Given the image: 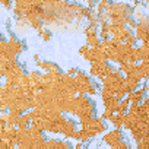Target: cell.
<instances>
[{"label": "cell", "mask_w": 149, "mask_h": 149, "mask_svg": "<svg viewBox=\"0 0 149 149\" xmlns=\"http://www.w3.org/2000/svg\"><path fill=\"white\" fill-rule=\"evenodd\" d=\"M117 69L120 70V73L126 78V76H130V74L134 72L136 64H133V63H123V64H118V67H117Z\"/></svg>", "instance_id": "13"}, {"label": "cell", "mask_w": 149, "mask_h": 149, "mask_svg": "<svg viewBox=\"0 0 149 149\" xmlns=\"http://www.w3.org/2000/svg\"><path fill=\"white\" fill-rule=\"evenodd\" d=\"M38 35H40V38H41L42 41H45V42H47V41H50V40H51V37H53V35H51V32H50L47 28H44V26L38 29Z\"/></svg>", "instance_id": "18"}, {"label": "cell", "mask_w": 149, "mask_h": 149, "mask_svg": "<svg viewBox=\"0 0 149 149\" xmlns=\"http://www.w3.org/2000/svg\"><path fill=\"white\" fill-rule=\"evenodd\" d=\"M73 149H84V143H81V142H78L76 145H74V148Z\"/></svg>", "instance_id": "28"}, {"label": "cell", "mask_w": 149, "mask_h": 149, "mask_svg": "<svg viewBox=\"0 0 149 149\" xmlns=\"http://www.w3.org/2000/svg\"><path fill=\"white\" fill-rule=\"evenodd\" d=\"M86 8L92 10V9L95 8V2H92V0H88V2H86Z\"/></svg>", "instance_id": "27"}, {"label": "cell", "mask_w": 149, "mask_h": 149, "mask_svg": "<svg viewBox=\"0 0 149 149\" xmlns=\"http://www.w3.org/2000/svg\"><path fill=\"white\" fill-rule=\"evenodd\" d=\"M113 116H114V114H113L111 111H107V110H104V113H102V116H101V118H102V120L105 121V120H110V118H111Z\"/></svg>", "instance_id": "24"}, {"label": "cell", "mask_w": 149, "mask_h": 149, "mask_svg": "<svg viewBox=\"0 0 149 149\" xmlns=\"http://www.w3.org/2000/svg\"><path fill=\"white\" fill-rule=\"evenodd\" d=\"M113 67H114V66L110 64L108 61H107V63H92V64H91V70H89V73H91L89 76H94V78L102 81L107 74L111 73Z\"/></svg>", "instance_id": "4"}, {"label": "cell", "mask_w": 149, "mask_h": 149, "mask_svg": "<svg viewBox=\"0 0 149 149\" xmlns=\"http://www.w3.org/2000/svg\"><path fill=\"white\" fill-rule=\"evenodd\" d=\"M139 82L133 78V76H126L124 78V82H123V88L126 89V92L127 94H130V92H133V91H136L137 88H139Z\"/></svg>", "instance_id": "10"}, {"label": "cell", "mask_w": 149, "mask_h": 149, "mask_svg": "<svg viewBox=\"0 0 149 149\" xmlns=\"http://www.w3.org/2000/svg\"><path fill=\"white\" fill-rule=\"evenodd\" d=\"M124 116H126V114H114V116L110 118V121H111V124L114 126V129L121 130L123 123H124Z\"/></svg>", "instance_id": "15"}, {"label": "cell", "mask_w": 149, "mask_h": 149, "mask_svg": "<svg viewBox=\"0 0 149 149\" xmlns=\"http://www.w3.org/2000/svg\"><path fill=\"white\" fill-rule=\"evenodd\" d=\"M137 69L140 70L143 79L146 81V79H148V76H149V63H148V60H143V61L137 63Z\"/></svg>", "instance_id": "16"}, {"label": "cell", "mask_w": 149, "mask_h": 149, "mask_svg": "<svg viewBox=\"0 0 149 149\" xmlns=\"http://www.w3.org/2000/svg\"><path fill=\"white\" fill-rule=\"evenodd\" d=\"M72 116L82 117H95V104L89 97L76 95L72 101Z\"/></svg>", "instance_id": "1"}, {"label": "cell", "mask_w": 149, "mask_h": 149, "mask_svg": "<svg viewBox=\"0 0 149 149\" xmlns=\"http://www.w3.org/2000/svg\"><path fill=\"white\" fill-rule=\"evenodd\" d=\"M0 5L5 6L6 9H10L12 8V2H3V0H0Z\"/></svg>", "instance_id": "26"}, {"label": "cell", "mask_w": 149, "mask_h": 149, "mask_svg": "<svg viewBox=\"0 0 149 149\" xmlns=\"http://www.w3.org/2000/svg\"><path fill=\"white\" fill-rule=\"evenodd\" d=\"M136 149H148V139H143L136 143Z\"/></svg>", "instance_id": "22"}, {"label": "cell", "mask_w": 149, "mask_h": 149, "mask_svg": "<svg viewBox=\"0 0 149 149\" xmlns=\"http://www.w3.org/2000/svg\"><path fill=\"white\" fill-rule=\"evenodd\" d=\"M102 140H104L111 149H116L117 145L124 140V133H123L121 130L114 129V130H111V132H107V133L102 136Z\"/></svg>", "instance_id": "5"}, {"label": "cell", "mask_w": 149, "mask_h": 149, "mask_svg": "<svg viewBox=\"0 0 149 149\" xmlns=\"http://www.w3.org/2000/svg\"><path fill=\"white\" fill-rule=\"evenodd\" d=\"M41 60V57H40V54H34V61L37 63V61H40Z\"/></svg>", "instance_id": "29"}, {"label": "cell", "mask_w": 149, "mask_h": 149, "mask_svg": "<svg viewBox=\"0 0 149 149\" xmlns=\"http://www.w3.org/2000/svg\"><path fill=\"white\" fill-rule=\"evenodd\" d=\"M79 124L82 130H86L92 137H95L100 133H104L107 130L105 121L101 117H82L79 118Z\"/></svg>", "instance_id": "2"}, {"label": "cell", "mask_w": 149, "mask_h": 149, "mask_svg": "<svg viewBox=\"0 0 149 149\" xmlns=\"http://www.w3.org/2000/svg\"><path fill=\"white\" fill-rule=\"evenodd\" d=\"M29 124H31V117H29V113L26 111L25 114H22V116H19V118H18V123H16V129H21V130H24V129H28L29 127Z\"/></svg>", "instance_id": "12"}, {"label": "cell", "mask_w": 149, "mask_h": 149, "mask_svg": "<svg viewBox=\"0 0 149 149\" xmlns=\"http://www.w3.org/2000/svg\"><path fill=\"white\" fill-rule=\"evenodd\" d=\"M6 41H8V47H9L10 53L15 54L16 57L25 50V42L21 41V40L16 37V34H10L9 40H6Z\"/></svg>", "instance_id": "6"}, {"label": "cell", "mask_w": 149, "mask_h": 149, "mask_svg": "<svg viewBox=\"0 0 149 149\" xmlns=\"http://www.w3.org/2000/svg\"><path fill=\"white\" fill-rule=\"evenodd\" d=\"M129 105H130L129 100H127V98H123V100L118 102V105H117V111H116V114H126L127 110H129Z\"/></svg>", "instance_id": "17"}, {"label": "cell", "mask_w": 149, "mask_h": 149, "mask_svg": "<svg viewBox=\"0 0 149 149\" xmlns=\"http://www.w3.org/2000/svg\"><path fill=\"white\" fill-rule=\"evenodd\" d=\"M124 42H126V44H129V45H133V47H134V44L137 42V40H136V37H134L133 34H130V35L124 40Z\"/></svg>", "instance_id": "21"}, {"label": "cell", "mask_w": 149, "mask_h": 149, "mask_svg": "<svg viewBox=\"0 0 149 149\" xmlns=\"http://www.w3.org/2000/svg\"><path fill=\"white\" fill-rule=\"evenodd\" d=\"M98 38H100L101 41L110 40V24H108V22L98 25Z\"/></svg>", "instance_id": "11"}, {"label": "cell", "mask_w": 149, "mask_h": 149, "mask_svg": "<svg viewBox=\"0 0 149 149\" xmlns=\"http://www.w3.org/2000/svg\"><path fill=\"white\" fill-rule=\"evenodd\" d=\"M6 124H8V113L0 114V127H5Z\"/></svg>", "instance_id": "23"}, {"label": "cell", "mask_w": 149, "mask_h": 149, "mask_svg": "<svg viewBox=\"0 0 149 149\" xmlns=\"http://www.w3.org/2000/svg\"><path fill=\"white\" fill-rule=\"evenodd\" d=\"M107 6H108V2H107V0H101L100 3H97V5H95V8H97V9L94 10V12L97 13V16H98V15H101V13L107 9Z\"/></svg>", "instance_id": "19"}, {"label": "cell", "mask_w": 149, "mask_h": 149, "mask_svg": "<svg viewBox=\"0 0 149 149\" xmlns=\"http://www.w3.org/2000/svg\"><path fill=\"white\" fill-rule=\"evenodd\" d=\"M117 105H118V101H117L114 97H113V98H108V100L104 101V110L111 111L113 114H116V111H117Z\"/></svg>", "instance_id": "14"}, {"label": "cell", "mask_w": 149, "mask_h": 149, "mask_svg": "<svg viewBox=\"0 0 149 149\" xmlns=\"http://www.w3.org/2000/svg\"><path fill=\"white\" fill-rule=\"evenodd\" d=\"M85 35H86V37L98 35V26H92V25H88V26L85 28Z\"/></svg>", "instance_id": "20"}, {"label": "cell", "mask_w": 149, "mask_h": 149, "mask_svg": "<svg viewBox=\"0 0 149 149\" xmlns=\"http://www.w3.org/2000/svg\"><path fill=\"white\" fill-rule=\"evenodd\" d=\"M101 82H102V86H101V88L108 89V91L113 94V97H114V94H116L121 86H123L124 76L120 73V70H118L117 67H113L111 73H110V74H107V76H105Z\"/></svg>", "instance_id": "3"}, {"label": "cell", "mask_w": 149, "mask_h": 149, "mask_svg": "<svg viewBox=\"0 0 149 149\" xmlns=\"http://www.w3.org/2000/svg\"><path fill=\"white\" fill-rule=\"evenodd\" d=\"M148 85H146V82H143V86L142 88H137L136 91H133V92H130V94H127V100H129V102L130 104H140L142 101H143V98L145 97H148Z\"/></svg>", "instance_id": "7"}, {"label": "cell", "mask_w": 149, "mask_h": 149, "mask_svg": "<svg viewBox=\"0 0 149 149\" xmlns=\"http://www.w3.org/2000/svg\"><path fill=\"white\" fill-rule=\"evenodd\" d=\"M148 34H149V21L145 22H137L136 28H134V37L136 40L142 41V42H148Z\"/></svg>", "instance_id": "9"}, {"label": "cell", "mask_w": 149, "mask_h": 149, "mask_svg": "<svg viewBox=\"0 0 149 149\" xmlns=\"http://www.w3.org/2000/svg\"><path fill=\"white\" fill-rule=\"evenodd\" d=\"M78 70H79L78 67H72V69H69V70H67V73H66V74H69V76H72V78H73L74 74L78 73Z\"/></svg>", "instance_id": "25"}, {"label": "cell", "mask_w": 149, "mask_h": 149, "mask_svg": "<svg viewBox=\"0 0 149 149\" xmlns=\"http://www.w3.org/2000/svg\"><path fill=\"white\" fill-rule=\"evenodd\" d=\"M76 130H78V123H74L73 120H70L67 117L60 126V133L67 139H73V134H74Z\"/></svg>", "instance_id": "8"}]
</instances>
